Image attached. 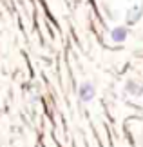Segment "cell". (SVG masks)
<instances>
[{"label": "cell", "mask_w": 143, "mask_h": 147, "mask_svg": "<svg viewBox=\"0 0 143 147\" xmlns=\"http://www.w3.org/2000/svg\"><path fill=\"white\" fill-rule=\"evenodd\" d=\"M78 98L83 102V104H89L96 98V87L91 82H82L78 87Z\"/></svg>", "instance_id": "obj_1"}, {"label": "cell", "mask_w": 143, "mask_h": 147, "mask_svg": "<svg viewBox=\"0 0 143 147\" xmlns=\"http://www.w3.org/2000/svg\"><path fill=\"white\" fill-rule=\"evenodd\" d=\"M141 16H143V5H141V4L130 5L129 11H127V16H125V22H127L125 26H134V24H138V22L141 20Z\"/></svg>", "instance_id": "obj_2"}, {"label": "cell", "mask_w": 143, "mask_h": 147, "mask_svg": "<svg viewBox=\"0 0 143 147\" xmlns=\"http://www.w3.org/2000/svg\"><path fill=\"white\" fill-rule=\"evenodd\" d=\"M129 35H130L129 26H116L111 29V40L114 44H123L129 38Z\"/></svg>", "instance_id": "obj_3"}, {"label": "cell", "mask_w": 143, "mask_h": 147, "mask_svg": "<svg viewBox=\"0 0 143 147\" xmlns=\"http://www.w3.org/2000/svg\"><path fill=\"white\" fill-rule=\"evenodd\" d=\"M123 89H125L127 94H130V96H141L143 94V87L136 80H127L125 86H123Z\"/></svg>", "instance_id": "obj_4"}]
</instances>
